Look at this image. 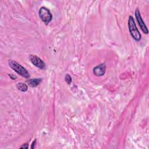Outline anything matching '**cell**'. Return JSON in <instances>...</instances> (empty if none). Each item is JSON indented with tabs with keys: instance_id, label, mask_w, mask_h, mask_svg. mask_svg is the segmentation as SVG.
<instances>
[{
	"instance_id": "cell-1",
	"label": "cell",
	"mask_w": 149,
	"mask_h": 149,
	"mask_svg": "<svg viewBox=\"0 0 149 149\" xmlns=\"http://www.w3.org/2000/svg\"><path fill=\"white\" fill-rule=\"evenodd\" d=\"M8 63L10 67L21 76L25 78H29L30 77L29 72L23 66L19 64L15 61L10 59L8 61Z\"/></svg>"
},
{
	"instance_id": "cell-2",
	"label": "cell",
	"mask_w": 149,
	"mask_h": 149,
	"mask_svg": "<svg viewBox=\"0 0 149 149\" xmlns=\"http://www.w3.org/2000/svg\"><path fill=\"white\" fill-rule=\"evenodd\" d=\"M128 27H129V30L130 31V33L133 37V38L137 41H139L141 40V34L140 33L139 31L138 30L136 25L135 24L134 20L133 17L132 16H130L129 17V20H128Z\"/></svg>"
},
{
	"instance_id": "cell-3",
	"label": "cell",
	"mask_w": 149,
	"mask_h": 149,
	"mask_svg": "<svg viewBox=\"0 0 149 149\" xmlns=\"http://www.w3.org/2000/svg\"><path fill=\"white\" fill-rule=\"evenodd\" d=\"M39 16L41 20L47 25L48 24V23L51 21L52 18V14L50 12L49 10L44 6H42L40 9Z\"/></svg>"
},
{
	"instance_id": "cell-4",
	"label": "cell",
	"mask_w": 149,
	"mask_h": 149,
	"mask_svg": "<svg viewBox=\"0 0 149 149\" xmlns=\"http://www.w3.org/2000/svg\"><path fill=\"white\" fill-rule=\"evenodd\" d=\"M29 59L31 61V62L36 67L41 69H44L45 68V63L44 62L40 59L39 57H38L36 55H30L29 56Z\"/></svg>"
},
{
	"instance_id": "cell-5",
	"label": "cell",
	"mask_w": 149,
	"mask_h": 149,
	"mask_svg": "<svg viewBox=\"0 0 149 149\" xmlns=\"http://www.w3.org/2000/svg\"><path fill=\"white\" fill-rule=\"evenodd\" d=\"M135 17L136 19L138 22V24L141 29V30L143 31V33H144L145 34H148V29L146 25V24L144 23V22H143L141 15H140V12L139 11V10L138 9H137L135 11Z\"/></svg>"
},
{
	"instance_id": "cell-6",
	"label": "cell",
	"mask_w": 149,
	"mask_h": 149,
	"mask_svg": "<svg viewBox=\"0 0 149 149\" xmlns=\"http://www.w3.org/2000/svg\"><path fill=\"white\" fill-rule=\"evenodd\" d=\"M106 66L105 63H101L93 69V73L97 76H103L105 73Z\"/></svg>"
},
{
	"instance_id": "cell-7",
	"label": "cell",
	"mask_w": 149,
	"mask_h": 149,
	"mask_svg": "<svg viewBox=\"0 0 149 149\" xmlns=\"http://www.w3.org/2000/svg\"><path fill=\"white\" fill-rule=\"evenodd\" d=\"M42 79L38 78V79H30L27 81V83L28 84L32 87H36L37 86L40 84V83L41 82Z\"/></svg>"
},
{
	"instance_id": "cell-8",
	"label": "cell",
	"mask_w": 149,
	"mask_h": 149,
	"mask_svg": "<svg viewBox=\"0 0 149 149\" xmlns=\"http://www.w3.org/2000/svg\"><path fill=\"white\" fill-rule=\"evenodd\" d=\"M16 87L19 90L23 91V92L26 91L28 89V87H27V84H24L23 83H18L16 84Z\"/></svg>"
},
{
	"instance_id": "cell-9",
	"label": "cell",
	"mask_w": 149,
	"mask_h": 149,
	"mask_svg": "<svg viewBox=\"0 0 149 149\" xmlns=\"http://www.w3.org/2000/svg\"><path fill=\"white\" fill-rule=\"evenodd\" d=\"M65 80V81H66L68 84H70L72 83V77H71V76H70L69 74H66Z\"/></svg>"
},
{
	"instance_id": "cell-10",
	"label": "cell",
	"mask_w": 149,
	"mask_h": 149,
	"mask_svg": "<svg viewBox=\"0 0 149 149\" xmlns=\"http://www.w3.org/2000/svg\"><path fill=\"white\" fill-rule=\"evenodd\" d=\"M9 76L10 77V79H12V80H15L16 79V76H15V75H14V74H9Z\"/></svg>"
},
{
	"instance_id": "cell-11",
	"label": "cell",
	"mask_w": 149,
	"mask_h": 149,
	"mask_svg": "<svg viewBox=\"0 0 149 149\" xmlns=\"http://www.w3.org/2000/svg\"><path fill=\"white\" fill-rule=\"evenodd\" d=\"M28 147H29V144L27 143H26V144H24L23 146H20V148H28Z\"/></svg>"
},
{
	"instance_id": "cell-12",
	"label": "cell",
	"mask_w": 149,
	"mask_h": 149,
	"mask_svg": "<svg viewBox=\"0 0 149 149\" xmlns=\"http://www.w3.org/2000/svg\"><path fill=\"white\" fill-rule=\"evenodd\" d=\"M36 143V139L34 140V141L32 143V144H31V148H34V146Z\"/></svg>"
}]
</instances>
